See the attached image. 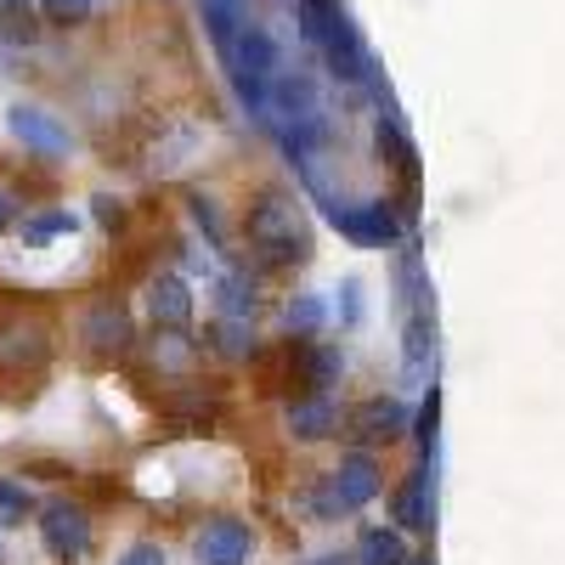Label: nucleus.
<instances>
[{"label":"nucleus","instance_id":"obj_1","mask_svg":"<svg viewBox=\"0 0 565 565\" xmlns=\"http://www.w3.org/2000/svg\"><path fill=\"white\" fill-rule=\"evenodd\" d=\"M244 232H249V249H255V260H260L266 271H277V266H300V260L311 255L306 226H300L295 204L282 199V193L255 199L249 215H244Z\"/></svg>","mask_w":565,"mask_h":565},{"label":"nucleus","instance_id":"obj_2","mask_svg":"<svg viewBox=\"0 0 565 565\" xmlns=\"http://www.w3.org/2000/svg\"><path fill=\"white\" fill-rule=\"evenodd\" d=\"M221 57L232 63L238 97H244L249 108H266V90H271V79H277V45H271V34H266L260 23H244Z\"/></svg>","mask_w":565,"mask_h":565},{"label":"nucleus","instance_id":"obj_3","mask_svg":"<svg viewBox=\"0 0 565 565\" xmlns=\"http://www.w3.org/2000/svg\"><path fill=\"white\" fill-rule=\"evenodd\" d=\"M40 543H45V554L63 559V565L85 559V548H90V514L79 503H68V498L45 503L40 509Z\"/></svg>","mask_w":565,"mask_h":565},{"label":"nucleus","instance_id":"obj_4","mask_svg":"<svg viewBox=\"0 0 565 565\" xmlns=\"http://www.w3.org/2000/svg\"><path fill=\"white\" fill-rule=\"evenodd\" d=\"M328 215H334V226L345 232V238L356 249H391L402 238V215L385 204V199H373V204H356V210H340V204H328Z\"/></svg>","mask_w":565,"mask_h":565},{"label":"nucleus","instance_id":"obj_5","mask_svg":"<svg viewBox=\"0 0 565 565\" xmlns=\"http://www.w3.org/2000/svg\"><path fill=\"white\" fill-rule=\"evenodd\" d=\"M385 476H380V458L373 452H351L340 458V469L328 476V492H334V509H367L373 498H380Z\"/></svg>","mask_w":565,"mask_h":565},{"label":"nucleus","instance_id":"obj_6","mask_svg":"<svg viewBox=\"0 0 565 565\" xmlns=\"http://www.w3.org/2000/svg\"><path fill=\"white\" fill-rule=\"evenodd\" d=\"M345 430L362 441V447H380V441H396L407 430V407L391 402V396H367L345 413Z\"/></svg>","mask_w":565,"mask_h":565},{"label":"nucleus","instance_id":"obj_7","mask_svg":"<svg viewBox=\"0 0 565 565\" xmlns=\"http://www.w3.org/2000/svg\"><path fill=\"white\" fill-rule=\"evenodd\" d=\"M85 351L97 356V362H114V356H125L130 351V317H125V306H114V300H103L97 311L85 317Z\"/></svg>","mask_w":565,"mask_h":565},{"label":"nucleus","instance_id":"obj_8","mask_svg":"<svg viewBox=\"0 0 565 565\" xmlns=\"http://www.w3.org/2000/svg\"><path fill=\"white\" fill-rule=\"evenodd\" d=\"M249 548H255V532L244 521H210L199 532V559L204 565H249Z\"/></svg>","mask_w":565,"mask_h":565},{"label":"nucleus","instance_id":"obj_9","mask_svg":"<svg viewBox=\"0 0 565 565\" xmlns=\"http://www.w3.org/2000/svg\"><path fill=\"white\" fill-rule=\"evenodd\" d=\"M45 328L40 322H7L0 328V367L7 373H23V367H40L45 362Z\"/></svg>","mask_w":565,"mask_h":565},{"label":"nucleus","instance_id":"obj_10","mask_svg":"<svg viewBox=\"0 0 565 565\" xmlns=\"http://www.w3.org/2000/svg\"><path fill=\"white\" fill-rule=\"evenodd\" d=\"M289 430H295L300 441L334 436V430H340V407L328 402V396H300V402H289Z\"/></svg>","mask_w":565,"mask_h":565},{"label":"nucleus","instance_id":"obj_11","mask_svg":"<svg viewBox=\"0 0 565 565\" xmlns=\"http://www.w3.org/2000/svg\"><path fill=\"white\" fill-rule=\"evenodd\" d=\"M322 45H328V63H334L340 79H367V68H373V63H367V45H362V34H356L345 18H340V29L328 34Z\"/></svg>","mask_w":565,"mask_h":565},{"label":"nucleus","instance_id":"obj_12","mask_svg":"<svg viewBox=\"0 0 565 565\" xmlns=\"http://www.w3.org/2000/svg\"><path fill=\"white\" fill-rule=\"evenodd\" d=\"M153 322L170 328V334H181V328L193 322V295H186L181 277H159L153 282Z\"/></svg>","mask_w":565,"mask_h":565},{"label":"nucleus","instance_id":"obj_13","mask_svg":"<svg viewBox=\"0 0 565 565\" xmlns=\"http://www.w3.org/2000/svg\"><path fill=\"white\" fill-rule=\"evenodd\" d=\"M396 521H402L407 532L430 526V476H424V469H413V476L396 487Z\"/></svg>","mask_w":565,"mask_h":565},{"label":"nucleus","instance_id":"obj_14","mask_svg":"<svg viewBox=\"0 0 565 565\" xmlns=\"http://www.w3.org/2000/svg\"><path fill=\"white\" fill-rule=\"evenodd\" d=\"M340 367H345L340 345H311V340H306V362H300V380H306V396H322L328 385L340 380Z\"/></svg>","mask_w":565,"mask_h":565},{"label":"nucleus","instance_id":"obj_15","mask_svg":"<svg viewBox=\"0 0 565 565\" xmlns=\"http://www.w3.org/2000/svg\"><path fill=\"white\" fill-rule=\"evenodd\" d=\"M356 559H362V565H407V559H413V548H407V537H402V532L367 526V532H362V543H356Z\"/></svg>","mask_w":565,"mask_h":565},{"label":"nucleus","instance_id":"obj_16","mask_svg":"<svg viewBox=\"0 0 565 565\" xmlns=\"http://www.w3.org/2000/svg\"><path fill=\"white\" fill-rule=\"evenodd\" d=\"M12 130L29 141V148H40V153H63V148H68V136H63L52 119H40L34 108H12Z\"/></svg>","mask_w":565,"mask_h":565},{"label":"nucleus","instance_id":"obj_17","mask_svg":"<svg viewBox=\"0 0 565 565\" xmlns=\"http://www.w3.org/2000/svg\"><path fill=\"white\" fill-rule=\"evenodd\" d=\"M40 34V18L23 0H0V45H29Z\"/></svg>","mask_w":565,"mask_h":565},{"label":"nucleus","instance_id":"obj_18","mask_svg":"<svg viewBox=\"0 0 565 565\" xmlns=\"http://www.w3.org/2000/svg\"><path fill=\"white\" fill-rule=\"evenodd\" d=\"M204 23H210L215 45L226 52V45H232V34L244 29V12H238V0H204Z\"/></svg>","mask_w":565,"mask_h":565},{"label":"nucleus","instance_id":"obj_19","mask_svg":"<svg viewBox=\"0 0 565 565\" xmlns=\"http://www.w3.org/2000/svg\"><path fill=\"white\" fill-rule=\"evenodd\" d=\"M34 514V498L18 487V481H0V532H12V526H23Z\"/></svg>","mask_w":565,"mask_h":565},{"label":"nucleus","instance_id":"obj_20","mask_svg":"<svg viewBox=\"0 0 565 565\" xmlns=\"http://www.w3.org/2000/svg\"><path fill=\"white\" fill-rule=\"evenodd\" d=\"M40 18L52 23V29L85 23V18H90V0H40Z\"/></svg>","mask_w":565,"mask_h":565},{"label":"nucleus","instance_id":"obj_21","mask_svg":"<svg viewBox=\"0 0 565 565\" xmlns=\"http://www.w3.org/2000/svg\"><path fill=\"white\" fill-rule=\"evenodd\" d=\"M210 334H215V351H221V356H255V340L244 334L238 322H215Z\"/></svg>","mask_w":565,"mask_h":565},{"label":"nucleus","instance_id":"obj_22","mask_svg":"<svg viewBox=\"0 0 565 565\" xmlns=\"http://www.w3.org/2000/svg\"><path fill=\"white\" fill-rule=\"evenodd\" d=\"M57 232H74V215H68V210H52V215L29 221L23 238H29V244H45V238H57Z\"/></svg>","mask_w":565,"mask_h":565},{"label":"nucleus","instance_id":"obj_23","mask_svg":"<svg viewBox=\"0 0 565 565\" xmlns=\"http://www.w3.org/2000/svg\"><path fill=\"white\" fill-rule=\"evenodd\" d=\"M430 345H436V340H430V322H424V317H413V322H407V362H413V367H424Z\"/></svg>","mask_w":565,"mask_h":565},{"label":"nucleus","instance_id":"obj_24","mask_svg":"<svg viewBox=\"0 0 565 565\" xmlns=\"http://www.w3.org/2000/svg\"><path fill=\"white\" fill-rule=\"evenodd\" d=\"M436 413H441V396L430 391V402L418 407V441H424V447H436Z\"/></svg>","mask_w":565,"mask_h":565},{"label":"nucleus","instance_id":"obj_25","mask_svg":"<svg viewBox=\"0 0 565 565\" xmlns=\"http://www.w3.org/2000/svg\"><path fill=\"white\" fill-rule=\"evenodd\" d=\"M317 322H322V306H317V300H300V306H289V328H300V334H311Z\"/></svg>","mask_w":565,"mask_h":565},{"label":"nucleus","instance_id":"obj_26","mask_svg":"<svg viewBox=\"0 0 565 565\" xmlns=\"http://www.w3.org/2000/svg\"><path fill=\"white\" fill-rule=\"evenodd\" d=\"M119 565H164V554H159V543H136Z\"/></svg>","mask_w":565,"mask_h":565},{"label":"nucleus","instance_id":"obj_27","mask_svg":"<svg viewBox=\"0 0 565 565\" xmlns=\"http://www.w3.org/2000/svg\"><path fill=\"white\" fill-rule=\"evenodd\" d=\"M193 215H199V226L210 232V238H221V215H215V204H210V199H193Z\"/></svg>","mask_w":565,"mask_h":565},{"label":"nucleus","instance_id":"obj_28","mask_svg":"<svg viewBox=\"0 0 565 565\" xmlns=\"http://www.w3.org/2000/svg\"><path fill=\"white\" fill-rule=\"evenodd\" d=\"M97 215H103V226H125V210H119L114 199H103V204H97Z\"/></svg>","mask_w":565,"mask_h":565},{"label":"nucleus","instance_id":"obj_29","mask_svg":"<svg viewBox=\"0 0 565 565\" xmlns=\"http://www.w3.org/2000/svg\"><path fill=\"white\" fill-rule=\"evenodd\" d=\"M0 226H12V193L0 186Z\"/></svg>","mask_w":565,"mask_h":565},{"label":"nucleus","instance_id":"obj_30","mask_svg":"<svg viewBox=\"0 0 565 565\" xmlns=\"http://www.w3.org/2000/svg\"><path fill=\"white\" fill-rule=\"evenodd\" d=\"M311 565H345V559H311Z\"/></svg>","mask_w":565,"mask_h":565},{"label":"nucleus","instance_id":"obj_31","mask_svg":"<svg viewBox=\"0 0 565 565\" xmlns=\"http://www.w3.org/2000/svg\"><path fill=\"white\" fill-rule=\"evenodd\" d=\"M407 565H430V559H407Z\"/></svg>","mask_w":565,"mask_h":565}]
</instances>
